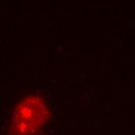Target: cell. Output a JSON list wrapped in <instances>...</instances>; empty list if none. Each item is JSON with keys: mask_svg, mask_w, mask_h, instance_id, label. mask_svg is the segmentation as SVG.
I'll return each mask as SVG.
<instances>
[{"mask_svg": "<svg viewBox=\"0 0 135 135\" xmlns=\"http://www.w3.org/2000/svg\"><path fill=\"white\" fill-rule=\"evenodd\" d=\"M49 117V109L41 98L30 95L16 106L13 125L16 135H33L41 130Z\"/></svg>", "mask_w": 135, "mask_h": 135, "instance_id": "cell-1", "label": "cell"}]
</instances>
